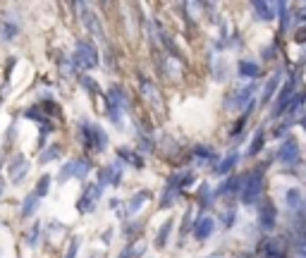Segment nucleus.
Masks as SVG:
<instances>
[{
  "label": "nucleus",
  "mask_w": 306,
  "mask_h": 258,
  "mask_svg": "<svg viewBox=\"0 0 306 258\" xmlns=\"http://www.w3.org/2000/svg\"><path fill=\"white\" fill-rule=\"evenodd\" d=\"M74 63H76V67H82V70H91V67H96V65H98L96 50L91 48V46H86V43H79L76 50H74Z\"/></svg>",
  "instance_id": "1"
},
{
  "label": "nucleus",
  "mask_w": 306,
  "mask_h": 258,
  "mask_svg": "<svg viewBox=\"0 0 306 258\" xmlns=\"http://www.w3.org/2000/svg\"><path fill=\"white\" fill-rule=\"evenodd\" d=\"M261 187H263V172H261V168H258L256 172L249 177L246 187H244V201H246V203L256 201V196L261 194Z\"/></svg>",
  "instance_id": "2"
},
{
  "label": "nucleus",
  "mask_w": 306,
  "mask_h": 258,
  "mask_svg": "<svg viewBox=\"0 0 306 258\" xmlns=\"http://www.w3.org/2000/svg\"><path fill=\"white\" fill-rule=\"evenodd\" d=\"M213 230H216V220H213V217H201V220H199V223H196V230H194V234L199 239H206L208 237V234H213Z\"/></svg>",
  "instance_id": "3"
},
{
  "label": "nucleus",
  "mask_w": 306,
  "mask_h": 258,
  "mask_svg": "<svg viewBox=\"0 0 306 258\" xmlns=\"http://www.w3.org/2000/svg\"><path fill=\"white\" fill-rule=\"evenodd\" d=\"M86 168H89V165H86V163L84 161H72V163H67V165H65V172H63V180H67V177H84V174H86Z\"/></svg>",
  "instance_id": "4"
},
{
  "label": "nucleus",
  "mask_w": 306,
  "mask_h": 258,
  "mask_svg": "<svg viewBox=\"0 0 306 258\" xmlns=\"http://www.w3.org/2000/svg\"><path fill=\"white\" fill-rule=\"evenodd\" d=\"M27 161H24V158H20V155H17V158H14L12 161V165H10V177H12V182H20L22 177H24V174H27Z\"/></svg>",
  "instance_id": "5"
},
{
  "label": "nucleus",
  "mask_w": 306,
  "mask_h": 258,
  "mask_svg": "<svg viewBox=\"0 0 306 258\" xmlns=\"http://www.w3.org/2000/svg\"><path fill=\"white\" fill-rule=\"evenodd\" d=\"M98 196H101V187H89V191L84 194V199L79 201V208L86 213V210H91V206L98 201Z\"/></svg>",
  "instance_id": "6"
},
{
  "label": "nucleus",
  "mask_w": 306,
  "mask_h": 258,
  "mask_svg": "<svg viewBox=\"0 0 306 258\" xmlns=\"http://www.w3.org/2000/svg\"><path fill=\"white\" fill-rule=\"evenodd\" d=\"M297 155H299V153H297V144L290 139L285 146H282V153H280V158H282V161H287V163H294V161H297Z\"/></svg>",
  "instance_id": "7"
},
{
  "label": "nucleus",
  "mask_w": 306,
  "mask_h": 258,
  "mask_svg": "<svg viewBox=\"0 0 306 258\" xmlns=\"http://www.w3.org/2000/svg\"><path fill=\"white\" fill-rule=\"evenodd\" d=\"M36 201H39V199H36L34 194H29L27 199H24V203H22V215H31L36 210Z\"/></svg>",
  "instance_id": "8"
},
{
  "label": "nucleus",
  "mask_w": 306,
  "mask_h": 258,
  "mask_svg": "<svg viewBox=\"0 0 306 258\" xmlns=\"http://www.w3.org/2000/svg\"><path fill=\"white\" fill-rule=\"evenodd\" d=\"M239 72H242V77H256L258 74V65H254V63H239Z\"/></svg>",
  "instance_id": "9"
},
{
  "label": "nucleus",
  "mask_w": 306,
  "mask_h": 258,
  "mask_svg": "<svg viewBox=\"0 0 306 258\" xmlns=\"http://www.w3.org/2000/svg\"><path fill=\"white\" fill-rule=\"evenodd\" d=\"M48 184H50V177H48V174H46V177H41V182H39V187H36V191H34L36 199L46 196V191H48Z\"/></svg>",
  "instance_id": "10"
},
{
  "label": "nucleus",
  "mask_w": 306,
  "mask_h": 258,
  "mask_svg": "<svg viewBox=\"0 0 306 258\" xmlns=\"http://www.w3.org/2000/svg\"><path fill=\"white\" fill-rule=\"evenodd\" d=\"M258 10V12H261V19H273V14H271V7L265 5V3H256V5H254Z\"/></svg>",
  "instance_id": "11"
},
{
  "label": "nucleus",
  "mask_w": 306,
  "mask_h": 258,
  "mask_svg": "<svg viewBox=\"0 0 306 258\" xmlns=\"http://www.w3.org/2000/svg\"><path fill=\"white\" fill-rule=\"evenodd\" d=\"M261 144H263V132H258V134H256V139H254V144H251L249 153H258V148H261Z\"/></svg>",
  "instance_id": "12"
},
{
  "label": "nucleus",
  "mask_w": 306,
  "mask_h": 258,
  "mask_svg": "<svg viewBox=\"0 0 306 258\" xmlns=\"http://www.w3.org/2000/svg\"><path fill=\"white\" fill-rule=\"evenodd\" d=\"M278 79H280V77H273V79H271V84H265V93H263V101H268V98L273 96V89H275V84H278Z\"/></svg>",
  "instance_id": "13"
},
{
  "label": "nucleus",
  "mask_w": 306,
  "mask_h": 258,
  "mask_svg": "<svg viewBox=\"0 0 306 258\" xmlns=\"http://www.w3.org/2000/svg\"><path fill=\"white\" fill-rule=\"evenodd\" d=\"M55 153H60V148H58V146H50V148H48V153H46V155H41V163H48V161H50V158H53V155H55Z\"/></svg>",
  "instance_id": "14"
},
{
  "label": "nucleus",
  "mask_w": 306,
  "mask_h": 258,
  "mask_svg": "<svg viewBox=\"0 0 306 258\" xmlns=\"http://www.w3.org/2000/svg\"><path fill=\"white\" fill-rule=\"evenodd\" d=\"M235 161H237V155H232V158H227V161H225L223 165H220V170H218V172H227V170L232 168V165H235Z\"/></svg>",
  "instance_id": "15"
},
{
  "label": "nucleus",
  "mask_w": 306,
  "mask_h": 258,
  "mask_svg": "<svg viewBox=\"0 0 306 258\" xmlns=\"http://www.w3.org/2000/svg\"><path fill=\"white\" fill-rule=\"evenodd\" d=\"M0 196H3V182H0Z\"/></svg>",
  "instance_id": "16"
}]
</instances>
